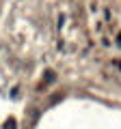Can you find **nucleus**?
<instances>
[{
    "label": "nucleus",
    "instance_id": "1",
    "mask_svg": "<svg viewBox=\"0 0 121 129\" xmlns=\"http://www.w3.org/2000/svg\"><path fill=\"white\" fill-rule=\"evenodd\" d=\"M5 129H15V120H13V118H11V120H7Z\"/></svg>",
    "mask_w": 121,
    "mask_h": 129
},
{
    "label": "nucleus",
    "instance_id": "2",
    "mask_svg": "<svg viewBox=\"0 0 121 129\" xmlns=\"http://www.w3.org/2000/svg\"><path fill=\"white\" fill-rule=\"evenodd\" d=\"M117 43H119V47H121V32H119V37H117Z\"/></svg>",
    "mask_w": 121,
    "mask_h": 129
}]
</instances>
